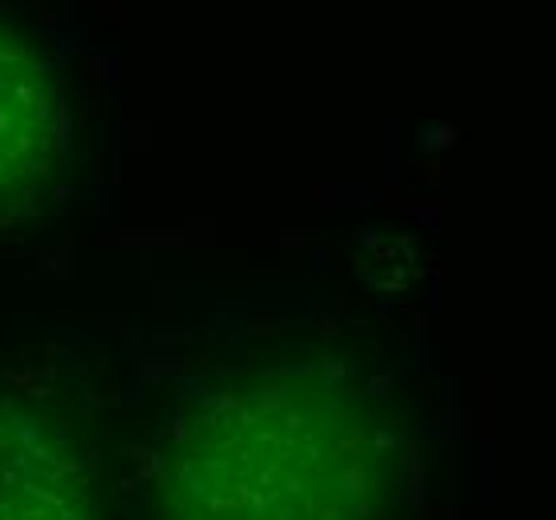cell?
<instances>
[{"label":"cell","mask_w":556,"mask_h":520,"mask_svg":"<svg viewBox=\"0 0 556 520\" xmlns=\"http://www.w3.org/2000/svg\"><path fill=\"white\" fill-rule=\"evenodd\" d=\"M384 453L353 396L253 377L197 396L152 436L149 520H377Z\"/></svg>","instance_id":"obj_1"},{"label":"cell","mask_w":556,"mask_h":520,"mask_svg":"<svg viewBox=\"0 0 556 520\" xmlns=\"http://www.w3.org/2000/svg\"><path fill=\"white\" fill-rule=\"evenodd\" d=\"M0 520H104L97 448L52 396L0 393Z\"/></svg>","instance_id":"obj_2"},{"label":"cell","mask_w":556,"mask_h":520,"mask_svg":"<svg viewBox=\"0 0 556 520\" xmlns=\"http://www.w3.org/2000/svg\"><path fill=\"white\" fill-rule=\"evenodd\" d=\"M61 156V68L33 28L0 16V220H16L45 201Z\"/></svg>","instance_id":"obj_3"}]
</instances>
